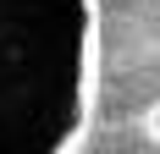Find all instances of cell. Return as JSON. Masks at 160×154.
<instances>
[{
	"label": "cell",
	"instance_id": "1",
	"mask_svg": "<svg viewBox=\"0 0 160 154\" xmlns=\"http://www.w3.org/2000/svg\"><path fill=\"white\" fill-rule=\"evenodd\" d=\"M94 94V0H0V154H72Z\"/></svg>",
	"mask_w": 160,
	"mask_h": 154
}]
</instances>
